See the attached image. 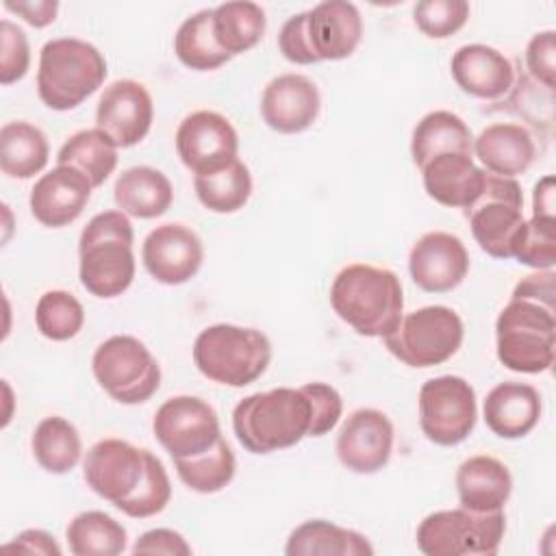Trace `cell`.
<instances>
[{"label":"cell","mask_w":556,"mask_h":556,"mask_svg":"<svg viewBox=\"0 0 556 556\" xmlns=\"http://www.w3.org/2000/svg\"><path fill=\"white\" fill-rule=\"evenodd\" d=\"M330 306L361 337L391 334L404 313L400 278L367 263L345 265L330 285Z\"/></svg>","instance_id":"cell-1"},{"label":"cell","mask_w":556,"mask_h":556,"mask_svg":"<svg viewBox=\"0 0 556 556\" xmlns=\"http://www.w3.org/2000/svg\"><path fill=\"white\" fill-rule=\"evenodd\" d=\"M132 224L122 211H102L87 222L78 239V278L87 293L111 300L132 285Z\"/></svg>","instance_id":"cell-2"},{"label":"cell","mask_w":556,"mask_h":556,"mask_svg":"<svg viewBox=\"0 0 556 556\" xmlns=\"http://www.w3.org/2000/svg\"><path fill=\"white\" fill-rule=\"evenodd\" d=\"M311 404L300 389L278 387L258 391L232 410V432L250 454H271L308 437Z\"/></svg>","instance_id":"cell-3"},{"label":"cell","mask_w":556,"mask_h":556,"mask_svg":"<svg viewBox=\"0 0 556 556\" xmlns=\"http://www.w3.org/2000/svg\"><path fill=\"white\" fill-rule=\"evenodd\" d=\"M106 78V61L89 41L56 37L43 43L37 67L39 100L52 111H70L96 93Z\"/></svg>","instance_id":"cell-4"},{"label":"cell","mask_w":556,"mask_h":556,"mask_svg":"<svg viewBox=\"0 0 556 556\" xmlns=\"http://www.w3.org/2000/svg\"><path fill=\"white\" fill-rule=\"evenodd\" d=\"M271 361V343L265 332L235 324H213L193 341L198 371L226 387H248L258 380Z\"/></svg>","instance_id":"cell-5"},{"label":"cell","mask_w":556,"mask_h":556,"mask_svg":"<svg viewBox=\"0 0 556 556\" xmlns=\"http://www.w3.org/2000/svg\"><path fill=\"white\" fill-rule=\"evenodd\" d=\"M554 313L536 302L510 298L495 321L497 361L519 374L547 371L556 350Z\"/></svg>","instance_id":"cell-6"},{"label":"cell","mask_w":556,"mask_h":556,"mask_svg":"<svg viewBox=\"0 0 556 556\" xmlns=\"http://www.w3.org/2000/svg\"><path fill=\"white\" fill-rule=\"evenodd\" d=\"M465 326L450 306H424L402 315L397 328L384 337V348L404 365L426 369L450 361L463 345Z\"/></svg>","instance_id":"cell-7"},{"label":"cell","mask_w":556,"mask_h":556,"mask_svg":"<svg viewBox=\"0 0 556 556\" xmlns=\"http://www.w3.org/2000/svg\"><path fill=\"white\" fill-rule=\"evenodd\" d=\"M506 532L504 510H437L417 526V547L426 556H491Z\"/></svg>","instance_id":"cell-8"},{"label":"cell","mask_w":556,"mask_h":556,"mask_svg":"<svg viewBox=\"0 0 556 556\" xmlns=\"http://www.w3.org/2000/svg\"><path fill=\"white\" fill-rule=\"evenodd\" d=\"M98 384L119 404H143L161 387V367L152 352L130 334H113L91 356Z\"/></svg>","instance_id":"cell-9"},{"label":"cell","mask_w":556,"mask_h":556,"mask_svg":"<svg viewBox=\"0 0 556 556\" xmlns=\"http://www.w3.org/2000/svg\"><path fill=\"white\" fill-rule=\"evenodd\" d=\"M471 235L482 252L493 258H513L517 235L523 226V193L515 178L486 172L480 198L465 211Z\"/></svg>","instance_id":"cell-10"},{"label":"cell","mask_w":556,"mask_h":556,"mask_svg":"<svg viewBox=\"0 0 556 556\" xmlns=\"http://www.w3.org/2000/svg\"><path fill=\"white\" fill-rule=\"evenodd\" d=\"M419 428L428 441L452 447L476 428L478 404L473 387L460 376H437L419 389Z\"/></svg>","instance_id":"cell-11"},{"label":"cell","mask_w":556,"mask_h":556,"mask_svg":"<svg viewBox=\"0 0 556 556\" xmlns=\"http://www.w3.org/2000/svg\"><path fill=\"white\" fill-rule=\"evenodd\" d=\"M150 458V450L135 447L124 439H102L89 447L83 478L98 497L124 510L146 480Z\"/></svg>","instance_id":"cell-12"},{"label":"cell","mask_w":556,"mask_h":556,"mask_svg":"<svg viewBox=\"0 0 556 556\" xmlns=\"http://www.w3.org/2000/svg\"><path fill=\"white\" fill-rule=\"evenodd\" d=\"M152 432L172 460L198 456L222 437L215 408L195 395L165 400L154 413Z\"/></svg>","instance_id":"cell-13"},{"label":"cell","mask_w":556,"mask_h":556,"mask_svg":"<svg viewBox=\"0 0 556 556\" xmlns=\"http://www.w3.org/2000/svg\"><path fill=\"white\" fill-rule=\"evenodd\" d=\"M176 152L187 169L206 174L237 159L239 137L235 126L217 111H193L176 130Z\"/></svg>","instance_id":"cell-14"},{"label":"cell","mask_w":556,"mask_h":556,"mask_svg":"<svg viewBox=\"0 0 556 556\" xmlns=\"http://www.w3.org/2000/svg\"><path fill=\"white\" fill-rule=\"evenodd\" d=\"M146 271L161 285L189 282L202 267V239L185 224H161L152 228L141 245Z\"/></svg>","instance_id":"cell-15"},{"label":"cell","mask_w":556,"mask_h":556,"mask_svg":"<svg viewBox=\"0 0 556 556\" xmlns=\"http://www.w3.org/2000/svg\"><path fill=\"white\" fill-rule=\"evenodd\" d=\"M152 119V96L132 78H122L104 87L96 106V128L109 135L117 148L137 146L150 132Z\"/></svg>","instance_id":"cell-16"},{"label":"cell","mask_w":556,"mask_h":556,"mask_svg":"<svg viewBox=\"0 0 556 556\" xmlns=\"http://www.w3.org/2000/svg\"><path fill=\"white\" fill-rule=\"evenodd\" d=\"M393 424L378 408H358L345 417L337 434V456L354 473L380 471L393 452Z\"/></svg>","instance_id":"cell-17"},{"label":"cell","mask_w":556,"mask_h":556,"mask_svg":"<svg viewBox=\"0 0 556 556\" xmlns=\"http://www.w3.org/2000/svg\"><path fill=\"white\" fill-rule=\"evenodd\" d=\"M413 282L428 293H447L456 289L469 271V252L465 243L443 230L421 235L408 254Z\"/></svg>","instance_id":"cell-18"},{"label":"cell","mask_w":556,"mask_h":556,"mask_svg":"<svg viewBox=\"0 0 556 556\" xmlns=\"http://www.w3.org/2000/svg\"><path fill=\"white\" fill-rule=\"evenodd\" d=\"M321 98L317 85L302 74H280L267 83L261 96L263 122L282 135L311 128L319 115Z\"/></svg>","instance_id":"cell-19"},{"label":"cell","mask_w":556,"mask_h":556,"mask_svg":"<svg viewBox=\"0 0 556 556\" xmlns=\"http://www.w3.org/2000/svg\"><path fill=\"white\" fill-rule=\"evenodd\" d=\"M91 189L93 187L85 174L67 165H56L39 176L30 189V213L48 228L70 226L83 215L91 198Z\"/></svg>","instance_id":"cell-20"},{"label":"cell","mask_w":556,"mask_h":556,"mask_svg":"<svg viewBox=\"0 0 556 556\" xmlns=\"http://www.w3.org/2000/svg\"><path fill=\"white\" fill-rule=\"evenodd\" d=\"M450 70L460 91L480 100H500L515 87L510 59L484 43L460 46L452 56Z\"/></svg>","instance_id":"cell-21"},{"label":"cell","mask_w":556,"mask_h":556,"mask_svg":"<svg viewBox=\"0 0 556 556\" xmlns=\"http://www.w3.org/2000/svg\"><path fill=\"white\" fill-rule=\"evenodd\" d=\"M306 33L317 61H341L361 43L363 17L348 0H326L306 11Z\"/></svg>","instance_id":"cell-22"},{"label":"cell","mask_w":556,"mask_h":556,"mask_svg":"<svg viewBox=\"0 0 556 556\" xmlns=\"http://www.w3.org/2000/svg\"><path fill=\"white\" fill-rule=\"evenodd\" d=\"M426 193L450 208L467 211L482 193L486 172L473 163L471 154L445 152L430 159L421 169Z\"/></svg>","instance_id":"cell-23"},{"label":"cell","mask_w":556,"mask_h":556,"mask_svg":"<svg viewBox=\"0 0 556 556\" xmlns=\"http://www.w3.org/2000/svg\"><path fill=\"white\" fill-rule=\"evenodd\" d=\"M486 428L500 439H521L541 419V393L528 382H500L482 404Z\"/></svg>","instance_id":"cell-24"},{"label":"cell","mask_w":556,"mask_h":556,"mask_svg":"<svg viewBox=\"0 0 556 556\" xmlns=\"http://www.w3.org/2000/svg\"><path fill=\"white\" fill-rule=\"evenodd\" d=\"M473 154L489 174L515 178L534 163L536 143L526 126L497 122L473 137Z\"/></svg>","instance_id":"cell-25"},{"label":"cell","mask_w":556,"mask_h":556,"mask_svg":"<svg viewBox=\"0 0 556 556\" xmlns=\"http://www.w3.org/2000/svg\"><path fill=\"white\" fill-rule=\"evenodd\" d=\"M454 482L460 506L473 513L504 510V504L513 493V476L508 467L486 454L463 460Z\"/></svg>","instance_id":"cell-26"},{"label":"cell","mask_w":556,"mask_h":556,"mask_svg":"<svg viewBox=\"0 0 556 556\" xmlns=\"http://www.w3.org/2000/svg\"><path fill=\"white\" fill-rule=\"evenodd\" d=\"M113 198L122 213L139 219H154L167 213L172 206L174 189L161 169L150 165H135L117 176Z\"/></svg>","instance_id":"cell-27"},{"label":"cell","mask_w":556,"mask_h":556,"mask_svg":"<svg viewBox=\"0 0 556 556\" xmlns=\"http://www.w3.org/2000/svg\"><path fill=\"white\" fill-rule=\"evenodd\" d=\"M287 556H371L374 547L356 530L341 528L326 519H308L291 530Z\"/></svg>","instance_id":"cell-28"},{"label":"cell","mask_w":556,"mask_h":556,"mask_svg":"<svg viewBox=\"0 0 556 556\" xmlns=\"http://www.w3.org/2000/svg\"><path fill=\"white\" fill-rule=\"evenodd\" d=\"M445 152L473 154V135L469 126L452 111H430L413 128L410 156L421 169L430 159Z\"/></svg>","instance_id":"cell-29"},{"label":"cell","mask_w":556,"mask_h":556,"mask_svg":"<svg viewBox=\"0 0 556 556\" xmlns=\"http://www.w3.org/2000/svg\"><path fill=\"white\" fill-rule=\"evenodd\" d=\"M50 146L41 128L15 119L0 128V169L9 178L28 180L48 165Z\"/></svg>","instance_id":"cell-30"},{"label":"cell","mask_w":556,"mask_h":556,"mask_svg":"<svg viewBox=\"0 0 556 556\" xmlns=\"http://www.w3.org/2000/svg\"><path fill=\"white\" fill-rule=\"evenodd\" d=\"M267 17L261 4L248 0L224 2L213 9V33L230 56L252 50L265 35Z\"/></svg>","instance_id":"cell-31"},{"label":"cell","mask_w":556,"mask_h":556,"mask_svg":"<svg viewBox=\"0 0 556 556\" xmlns=\"http://www.w3.org/2000/svg\"><path fill=\"white\" fill-rule=\"evenodd\" d=\"M56 165L74 167L91 187H100L117 167V146L100 128L78 130L59 148Z\"/></svg>","instance_id":"cell-32"},{"label":"cell","mask_w":556,"mask_h":556,"mask_svg":"<svg viewBox=\"0 0 556 556\" xmlns=\"http://www.w3.org/2000/svg\"><path fill=\"white\" fill-rule=\"evenodd\" d=\"M30 447L39 467L56 476L72 471L83 454V443L76 426L59 415L46 417L35 426Z\"/></svg>","instance_id":"cell-33"},{"label":"cell","mask_w":556,"mask_h":556,"mask_svg":"<svg viewBox=\"0 0 556 556\" xmlns=\"http://www.w3.org/2000/svg\"><path fill=\"white\" fill-rule=\"evenodd\" d=\"M193 189L200 204L213 213H235L245 206L252 195V174L239 159L232 163L193 176Z\"/></svg>","instance_id":"cell-34"},{"label":"cell","mask_w":556,"mask_h":556,"mask_svg":"<svg viewBox=\"0 0 556 556\" xmlns=\"http://www.w3.org/2000/svg\"><path fill=\"white\" fill-rule=\"evenodd\" d=\"M174 52L185 67L195 72L217 70L232 59L215 39L213 9H202L178 26L174 35Z\"/></svg>","instance_id":"cell-35"},{"label":"cell","mask_w":556,"mask_h":556,"mask_svg":"<svg viewBox=\"0 0 556 556\" xmlns=\"http://www.w3.org/2000/svg\"><path fill=\"white\" fill-rule=\"evenodd\" d=\"M67 547L74 556H117L126 549V528L102 510L76 515L65 530Z\"/></svg>","instance_id":"cell-36"},{"label":"cell","mask_w":556,"mask_h":556,"mask_svg":"<svg viewBox=\"0 0 556 556\" xmlns=\"http://www.w3.org/2000/svg\"><path fill=\"white\" fill-rule=\"evenodd\" d=\"M178 478L195 493H217L228 486L237 471V460L224 437L213 447L191 458L174 460Z\"/></svg>","instance_id":"cell-37"},{"label":"cell","mask_w":556,"mask_h":556,"mask_svg":"<svg viewBox=\"0 0 556 556\" xmlns=\"http://www.w3.org/2000/svg\"><path fill=\"white\" fill-rule=\"evenodd\" d=\"M35 324L46 339L70 341L85 324V308L70 291L52 289L37 300Z\"/></svg>","instance_id":"cell-38"},{"label":"cell","mask_w":556,"mask_h":556,"mask_svg":"<svg viewBox=\"0 0 556 556\" xmlns=\"http://www.w3.org/2000/svg\"><path fill=\"white\" fill-rule=\"evenodd\" d=\"M513 258L536 271L552 269L556 265V219L541 215L526 219L517 235Z\"/></svg>","instance_id":"cell-39"},{"label":"cell","mask_w":556,"mask_h":556,"mask_svg":"<svg viewBox=\"0 0 556 556\" xmlns=\"http://www.w3.org/2000/svg\"><path fill=\"white\" fill-rule=\"evenodd\" d=\"M469 20L465 0H424L413 7L415 26L430 39H447Z\"/></svg>","instance_id":"cell-40"},{"label":"cell","mask_w":556,"mask_h":556,"mask_svg":"<svg viewBox=\"0 0 556 556\" xmlns=\"http://www.w3.org/2000/svg\"><path fill=\"white\" fill-rule=\"evenodd\" d=\"M172 500V482L169 476L161 463L159 456L152 454L150 458V467H148V476L141 484V489L137 491V495L126 504V508L122 510L128 517L135 519H146V517H154L159 513L165 510V506Z\"/></svg>","instance_id":"cell-41"},{"label":"cell","mask_w":556,"mask_h":556,"mask_svg":"<svg viewBox=\"0 0 556 556\" xmlns=\"http://www.w3.org/2000/svg\"><path fill=\"white\" fill-rule=\"evenodd\" d=\"M30 67V46L26 33L11 20L0 22V83L13 85Z\"/></svg>","instance_id":"cell-42"},{"label":"cell","mask_w":556,"mask_h":556,"mask_svg":"<svg viewBox=\"0 0 556 556\" xmlns=\"http://www.w3.org/2000/svg\"><path fill=\"white\" fill-rule=\"evenodd\" d=\"M300 391L308 397V404H311L308 437L328 434L343 415L341 393L326 382H306L300 387Z\"/></svg>","instance_id":"cell-43"},{"label":"cell","mask_w":556,"mask_h":556,"mask_svg":"<svg viewBox=\"0 0 556 556\" xmlns=\"http://www.w3.org/2000/svg\"><path fill=\"white\" fill-rule=\"evenodd\" d=\"M526 70L536 85L554 91L556 87V33L554 30H541L532 35V39L526 46Z\"/></svg>","instance_id":"cell-44"},{"label":"cell","mask_w":556,"mask_h":556,"mask_svg":"<svg viewBox=\"0 0 556 556\" xmlns=\"http://www.w3.org/2000/svg\"><path fill=\"white\" fill-rule=\"evenodd\" d=\"M278 48L282 52V56L295 65H313L319 63L313 48H311V39L306 33V11L291 15L278 35Z\"/></svg>","instance_id":"cell-45"},{"label":"cell","mask_w":556,"mask_h":556,"mask_svg":"<svg viewBox=\"0 0 556 556\" xmlns=\"http://www.w3.org/2000/svg\"><path fill=\"white\" fill-rule=\"evenodd\" d=\"M132 554H165V556H189L191 545L185 541V536L169 528H154L143 532L135 545Z\"/></svg>","instance_id":"cell-46"},{"label":"cell","mask_w":556,"mask_h":556,"mask_svg":"<svg viewBox=\"0 0 556 556\" xmlns=\"http://www.w3.org/2000/svg\"><path fill=\"white\" fill-rule=\"evenodd\" d=\"M510 298L530 300L545 308L556 311V274L552 269H539L536 274L521 278L515 285Z\"/></svg>","instance_id":"cell-47"},{"label":"cell","mask_w":556,"mask_h":556,"mask_svg":"<svg viewBox=\"0 0 556 556\" xmlns=\"http://www.w3.org/2000/svg\"><path fill=\"white\" fill-rule=\"evenodd\" d=\"M4 9L20 15L26 24L43 28L56 20L59 2L56 0H4Z\"/></svg>","instance_id":"cell-48"},{"label":"cell","mask_w":556,"mask_h":556,"mask_svg":"<svg viewBox=\"0 0 556 556\" xmlns=\"http://www.w3.org/2000/svg\"><path fill=\"white\" fill-rule=\"evenodd\" d=\"M2 549L4 552H22V554H46V556H59L61 554V547L54 541V536L50 532L37 530V528L22 530Z\"/></svg>","instance_id":"cell-49"},{"label":"cell","mask_w":556,"mask_h":556,"mask_svg":"<svg viewBox=\"0 0 556 556\" xmlns=\"http://www.w3.org/2000/svg\"><path fill=\"white\" fill-rule=\"evenodd\" d=\"M532 215L554 217V176H543L532 191Z\"/></svg>","instance_id":"cell-50"}]
</instances>
